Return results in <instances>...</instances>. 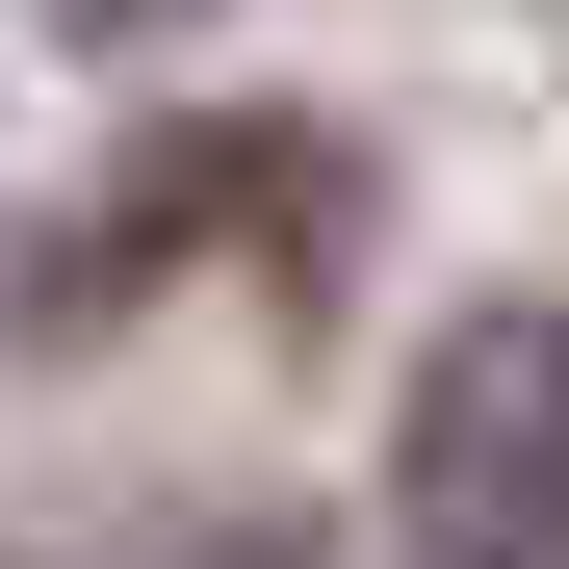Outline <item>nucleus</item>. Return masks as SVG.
<instances>
[{
  "label": "nucleus",
  "instance_id": "obj_1",
  "mask_svg": "<svg viewBox=\"0 0 569 569\" xmlns=\"http://www.w3.org/2000/svg\"><path fill=\"white\" fill-rule=\"evenodd\" d=\"M389 543L415 569H569V311H440L389 415Z\"/></svg>",
  "mask_w": 569,
  "mask_h": 569
},
{
  "label": "nucleus",
  "instance_id": "obj_2",
  "mask_svg": "<svg viewBox=\"0 0 569 569\" xmlns=\"http://www.w3.org/2000/svg\"><path fill=\"white\" fill-rule=\"evenodd\" d=\"M104 27H208V0H104Z\"/></svg>",
  "mask_w": 569,
  "mask_h": 569
}]
</instances>
